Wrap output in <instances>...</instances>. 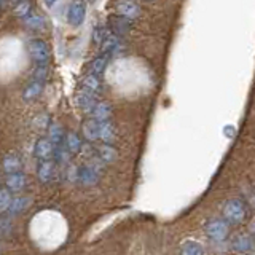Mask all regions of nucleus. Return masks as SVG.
Segmentation results:
<instances>
[{
	"instance_id": "nucleus-20",
	"label": "nucleus",
	"mask_w": 255,
	"mask_h": 255,
	"mask_svg": "<svg viewBox=\"0 0 255 255\" xmlns=\"http://www.w3.org/2000/svg\"><path fill=\"white\" fill-rule=\"evenodd\" d=\"M107 64H109V56L107 54H101L98 58H94L90 64V74H94L101 77L104 72L107 69Z\"/></svg>"
},
{
	"instance_id": "nucleus-29",
	"label": "nucleus",
	"mask_w": 255,
	"mask_h": 255,
	"mask_svg": "<svg viewBox=\"0 0 255 255\" xmlns=\"http://www.w3.org/2000/svg\"><path fill=\"white\" fill-rule=\"evenodd\" d=\"M107 35H109L107 29L98 26V27H96V29L93 30V42H94L96 45H102V43H104V40L107 38Z\"/></svg>"
},
{
	"instance_id": "nucleus-4",
	"label": "nucleus",
	"mask_w": 255,
	"mask_h": 255,
	"mask_svg": "<svg viewBox=\"0 0 255 255\" xmlns=\"http://www.w3.org/2000/svg\"><path fill=\"white\" fill-rule=\"evenodd\" d=\"M101 175V167L98 163H91L78 167V182L83 185H94L99 180Z\"/></svg>"
},
{
	"instance_id": "nucleus-33",
	"label": "nucleus",
	"mask_w": 255,
	"mask_h": 255,
	"mask_svg": "<svg viewBox=\"0 0 255 255\" xmlns=\"http://www.w3.org/2000/svg\"><path fill=\"white\" fill-rule=\"evenodd\" d=\"M86 2H90V3H93V2H94V0H86Z\"/></svg>"
},
{
	"instance_id": "nucleus-13",
	"label": "nucleus",
	"mask_w": 255,
	"mask_h": 255,
	"mask_svg": "<svg viewBox=\"0 0 255 255\" xmlns=\"http://www.w3.org/2000/svg\"><path fill=\"white\" fill-rule=\"evenodd\" d=\"M43 83L45 82H38V80H32V82L24 88L22 91V99L24 101H34L37 99L43 91Z\"/></svg>"
},
{
	"instance_id": "nucleus-36",
	"label": "nucleus",
	"mask_w": 255,
	"mask_h": 255,
	"mask_svg": "<svg viewBox=\"0 0 255 255\" xmlns=\"http://www.w3.org/2000/svg\"><path fill=\"white\" fill-rule=\"evenodd\" d=\"M145 2H150V0H145Z\"/></svg>"
},
{
	"instance_id": "nucleus-7",
	"label": "nucleus",
	"mask_w": 255,
	"mask_h": 255,
	"mask_svg": "<svg viewBox=\"0 0 255 255\" xmlns=\"http://www.w3.org/2000/svg\"><path fill=\"white\" fill-rule=\"evenodd\" d=\"M86 18V6L83 2H80V0H77V2H74L70 6H69V11H67V21L70 26L74 27H78L82 26L83 21Z\"/></svg>"
},
{
	"instance_id": "nucleus-5",
	"label": "nucleus",
	"mask_w": 255,
	"mask_h": 255,
	"mask_svg": "<svg viewBox=\"0 0 255 255\" xmlns=\"http://www.w3.org/2000/svg\"><path fill=\"white\" fill-rule=\"evenodd\" d=\"M206 233L209 235L215 241H223L228 233H230V227L225 220L222 219H214L206 225Z\"/></svg>"
},
{
	"instance_id": "nucleus-2",
	"label": "nucleus",
	"mask_w": 255,
	"mask_h": 255,
	"mask_svg": "<svg viewBox=\"0 0 255 255\" xmlns=\"http://www.w3.org/2000/svg\"><path fill=\"white\" fill-rule=\"evenodd\" d=\"M223 215L231 223H241L246 219V204L241 199H230L223 207Z\"/></svg>"
},
{
	"instance_id": "nucleus-14",
	"label": "nucleus",
	"mask_w": 255,
	"mask_h": 255,
	"mask_svg": "<svg viewBox=\"0 0 255 255\" xmlns=\"http://www.w3.org/2000/svg\"><path fill=\"white\" fill-rule=\"evenodd\" d=\"M91 114L93 118L98 120V122H109L112 117V106L109 102H98Z\"/></svg>"
},
{
	"instance_id": "nucleus-31",
	"label": "nucleus",
	"mask_w": 255,
	"mask_h": 255,
	"mask_svg": "<svg viewBox=\"0 0 255 255\" xmlns=\"http://www.w3.org/2000/svg\"><path fill=\"white\" fill-rule=\"evenodd\" d=\"M43 2H45L48 6H51V5H54V3H56V0H43Z\"/></svg>"
},
{
	"instance_id": "nucleus-19",
	"label": "nucleus",
	"mask_w": 255,
	"mask_h": 255,
	"mask_svg": "<svg viewBox=\"0 0 255 255\" xmlns=\"http://www.w3.org/2000/svg\"><path fill=\"white\" fill-rule=\"evenodd\" d=\"M29 206H30L29 196H16L11 199V204L8 207L6 212H10L11 215H16V214H21L22 211H26Z\"/></svg>"
},
{
	"instance_id": "nucleus-34",
	"label": "nucleus",
	"mask_w": 255,
	"mask_h": 255,
	"mask_svg": "<svg viewBox=\"0 0 255 255\" xmlns=\"http://www.w3.org/2000/svg\"><path fill=\"white\" fill-rule=\"evenodd\" d=\"M252 203H254V206H255V196H254V199H252Z\"/></svg>"
},
{
	"instance_id": "nucleus-17",
	"label": "nucleus",
	"mask_w": 255,
	"mask_h": 255,
	"mask_svg": "<svg viewBox=\"0 0 255 255\" xmlns=\"http://www.w3.org/2000/svg\"><path fill=\"white\" fill-rule=\"evenodd\" d=\"M115 126L109 122H99V139L104 140L106 143H112L115 140Z\"/></svg>"
},
{
	"instance_id": "nucleus-11",
	"label": "nucleus",
	"mask_w": 255,
	"mask_h": 255,
	"mask_svg": "<svg viewBox=\"0 0 255 255\" xmlns=\"http://www.w3.org/2000/svg\"><path fill=\"white\" fill-rule=\"evenodd\" d=\"M5 185L10 191H14V193H18V191L24 190V187L27 185V177L24 172H13V174H8L6 179H5Z\"/></svg>"
},
{
	"instance_id": "nucleus-22",
	"label": "nucleus",
	"mask_w": 255,
	"mask_h": 255,
	"mask_svg": "<svg viewBox=\"0 0 255 255\" xmlns=\"http://www.w3.org/2000/svg\"><path fill=\"white\" fill-rule=\"evenodd\" d=\"M102 48V53L104 54H114L118 48H120V37H117L115 34H109L107 38L104 40V43L101 45Z\"/></svg>"
},
{
	"instance_id": "nucleus-30",
	"label": "nucleus",
	"mask_w": 255,
	"mask_h": 255,
	"mask_svg": "<svg viewBox=\"0 0 255 255\" xmlns=\"http://www.w3.org/2000/svg\"><path fill=\"white\" fill-rule=\"evenodd\" d=\"M48 77V67L46 64H38L34 70V75H32V80H38V82H45Z\"/></svg>"
},
{
	"instance_id": "nucleus-18",
	"label": "nucleus",
	"mask_w": 255,
	"mask_h": 255,
	"mask_svg": "<svg viewBox=\"0 0 255 255\" xmlns=\"http://www.w3.org/2000/svg\"><path fill=\"white\" fill-rule=\"evenodd\" d=\"M233 247L238 252H254L255 249V243L251 236L247 235H239L235 241H233Z\"/></svg>"
},
{
	"instance_id": "nucleus-12",
	"label": "nucleus",
	"mask_w": 255,
	"mask_h": 255,
	"mask_svg": "<svg viewBox=\"0 0 255 255\" xmlns=\"http://www.w3.org/2000/svg\"><path fill=\"white\" fill-rule=\"evenodd\" d=\"M82 132L86 140H90V142L98 140L99 139V122L94 118L86 120V122L82 125Z\"/></svg>"
},
{
	"instance_id": "nucleus-26",
	"label": "nucleus",
	"mask_w": 255,
	"mask_h": 255,
	"mask_svg": "<svg viewBox=\"0 0 255 255\" xmlns=\"http://www.w3.org/2000/svg\"><path fill=\"white\" fill-rule=\"evenodd\" d=\"M66 147L70 153H78L82 150V140L75 132H67L66 134Z\"/></svg>"
},
{
	"instance_id": "nucleus-1",
	"label": "nucleus",
	"mask_w": 255,
	"mask_h": 255,
	"mask_svg": "<svg viewBox=\"0 0 255 255\" xmlns=\"http://www.w3.org/2000/svg\"><path fill=\"white\" fill-rule=\"evenodd\" d=\"M27 51L30 54V58L37 64H46L50 61V56H51L50 46H48L46 42H43L42 38H32L27 45Z\"/></svg>"
},
{
	"instance_id": "nucleus-21",
	"label": "nucleus",
	"mask_w": 255,
	"mask_h": 255,
	"mask_svg": "<svg viewBox=\"0 0 255 255\" xmlns=\"http://www.w3.org/2000/svg\"><path fill=\"white\" fill-rule=\"evenodd\" d=\"M98 158L101 159L102 163H114L115 159L118 158L117 150L110 145V143H104L98 148Z\"/></svg>"
},
{
	"instance_id": "nucleus-32",
	"label": "nucleus",
	"mask_w": 255,
	"mask_h": 255,
	"mask_svg": "<svg viewBox=\"0 0 255 255\" xmlns=\"http://www.w3.org/2000/svg\"><path fill=\"white\" fill-rule=\"evenodd\" d=\"M251 231H252V233L255 235V220L252 222V225H251Z\"/></svg>"
},
{
	"instance_id": "nucleus-15",
	"label": "nucleus",
	"mask_w": 255,
	"mask_h": 255,
	"mask_svg": "<svg viewBox=\"0 0 255 255\" xmlns=\"http://www.w3.org/2000/svg\"><path fill=\"white\" fill-rule=\"evenodd\" d=\"M82 88L86 91H91L94 94H98L102 90V82L98 75L94 74H88L82 78Z\"/></svg>"
},
{
	"instance_id": "nucleus-27",
	"label": "nucleus",
	"mask_w": 255,
	"mask_h": 255,
	"mask_svg": "<svg viewBox=\"0 0 255 255\" xmlns=\"http://www.w3.org/2000/svg\"><path fill=\"white\" fill-rule=\"evenodd\" d=\"M32 11H34V10H32L30 3L26 2V0H21V2H18V3H16V6H14V13L18 14L19 18H22V19H26Z\"/></svg>"
},
{
	"instance_id": "nucleus-35",
	"label": "nucleus",
	"mask_w": 255,
	"mask_h": 255,
	"mask_svg": "<svg viewBox=\"0 0 255 255\" xmlns=\"http://www.w3.org/2000/svg\"><path fill=\"white\" fill-rule=\"evenodd\" d=\"M11 2H19V0H11Z\"/></svg>"
},
{
	"instance_id": "nucleus-8",
	"label": "nucleus",
	"mask_w": 255,
	"mask_h": 255,
	"mask_svg": "<svg viewBox=\"0 0 255 255\" xmlns=\"http://www.w3.org/2000/svg\"><path fill=\"white\" fill-rule=\"evenodd\" d=\"M54 143L50 139H38L34 148V155L42 161V159H51L54 156Z\"/></svg>"
},
{
	"instance_id": "nucleus-9",
	"label": "nucleus",
	"mask_w": 255,
	"mask_h": 255,
	"mask_svg": "<svg viewBox=\"0 0 255 255\" xmlns=\"http://www.w3.org/2000/svg\"><path fill=\"white\" fill-rule=\"evenodd\" d=\"M54 174H56V161H53V159H42L38 163L37 175L43 183L51 182L54 179Z\"/></svg>"
},
{
	"instance_id": "nucleus-24",
	"label": "nucleus",
	"mask_w": 255,
	"mask_h": 255,
	"mask_svg": "<svg viewBox=\"0 0 255 255\" xmlns=\"http://www.w3.org/2000/svg\"><path fill=\"white\" fill-rule=\"evenodd\" d=\"M182 255H204V249L198 241H185L182 244Z\"/></svg>"
},
{
	"instance_id": "nucleus-10",
	"label": "nucleus",
	"mask_w": 255,
	"mask_h": 255,
	"mask_svg": "<svg viewBox=\"0 0 255 255\" xmlns=\"http://www.w3.org/2000/svg\"><path fill=\"white\" fill-rule=\"evenodd\" d=\"M75 101H77V106L85 112H93L96 104H98V101H96V94L91 91L83 90V88L77 93Z\"/></svg>"
},
{
	"instance_id": "nucleus-28",
	"label": "nucleus",
	"mask_w": 255,
	"mask_h": 255,
	"mask_svg": "<svg viewBox=\"0 0 255 255\" xmlns=\"http://www.w3.org/2000/svg\"><path fill=\"white\" fill-rule=\"evenodd\" d=\"M11 193L8 188H0V212L8 211V207L11 204Z\"/></svg>"
},
{
	"instance_id": "nucleus-16",
	"label": "nucleus",
	"mask_w": 255,
	"mask_h": 255,
	"mask_svg": "<svg viewBox=\"0 0 255 255\" xmlns=\"http://www.w3.org/2000/svg\"><path fill=\"white\" fill-rule=\"evenodd\" d=\"M22 167V161L21 158L16 153H8L3 158V171L6 174H13V172H19Z\"/></svg>"
},
{
	"instance_id": "nucleus-23",
	"label": "nucleus",
	"mask_w": 255,
	"mask_h": 255,
	"mask_svg": "<svg viewBox=\"0 0 255 255\" xmlns=\"http://www.w3.org/2000/svg\"><path fill=\"white\" fill-rule=\"evenodd\" d=\"M50 140L54 143V147H59V145H64V140H66V135H64V131L62 128L58 125V123H51L50 125Z\"/></svg>"
},
{
	"instance_id": "nucleus-6",
	"label": "nucleus",
	"mask_w": 255,
	"mask_h": 255,
	"mask_svg": "<svg viewBox=\"0 0 255 255\" xmlns=\"http://www.w3.org/2000/svg\"><path fill=\"white\" fill-rule=\"evenodd\" d=\"M117 11L118 14L125 16L128 19H137L140 16V6L135 0H117Z\"/></svg>"
},
{
	"instance_id": "nucleus-25",
	"label": "nucleus",
	"mask_w": 255,
	"mask_h": 255,
	"mask_svg": "<svg viewBox=\"0 0 255 255\" xmlns=\"http://www.w3.org/2000/svg\"><path fill=\"white\" fill-rule=\"evenodd\" d=\"M24 22H26V26L30 27L32 30H40L45 27V21H43V16L38 14L35 11H32L26 19H24Z\"/></svg>"
},
{
	"instance_id": "nucleus-3",
	"label": "nucleus",
	"mask_w": 255,
	"mask_h": 255,
	"mask_svg": "<svg viewBox=\"0 0 255 255\" xmlns=\"http://www.w3.org/2000/svg\"><path fill=\"white\" fill-rule=\"evenodd\" d=\"M107 24H109L110 32L115 34L117 37H125L129 34V30H131V21L122 14H110Z\"/></svg>"
}]
</instances>
